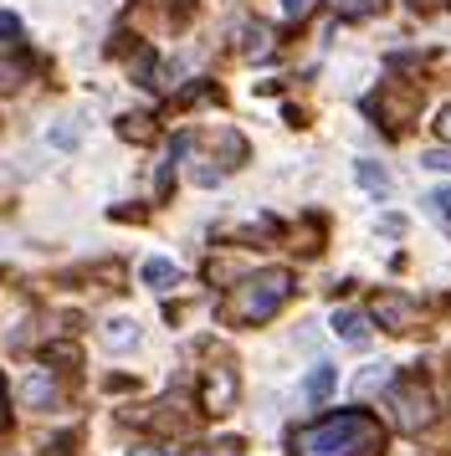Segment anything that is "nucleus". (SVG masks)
Segmentation results:
<instances>
[{"instance_id":"obj_1","label":"nucleus","mask_w":451,"mask_h":456,"mask_svg":"<svg viewBox=\"0 0 451 456\" xmlns=\"http://www.w3.org/2000/svg\"><path fill=\"white\" fill-rule=\"evenodd\" d=\"M292 456H380L385 452V426L369 411H339L324 420H308L287 436Z\"/></svg>"},{"instance_id":"obj_2","label":"nucleus","mask_w":451,"mask_h":456,"mask_svg":"<svg viewBox=\"0 0 451 456\" xmlns=\"http://www.w3.org/2000/svg\"><path fill=\"white\" fill-rule=\"evenodd\" d=\"M287 297H292V272L287 267H262V272H251L246 282H236V292L226 297L221 318L236 323V329H257V323H266V318H277V308H283Z\"/></svg>"},{"instance_id":"obj_3","label":"nucleus","mask_w":451,"mask_h":456,"mask_svg":"<svg viewBox=\"0 0 451 456\" xmlns=\"http://www.w3.org/2000/svg\"><path fill=\"white\" fill-rule=\"evenodd\" d=\"M385 405H390V420H395V426H400L406 436L426 431L430 420H436V400H430V385H421V379H400V385H390Z\"/></svg>"},{"instance_id":"obj_4","label":"nucleus","mask_w":451,"mask_h":456,"mask_svg":"<svg viewBox=\"0 0 451 456\" xmlns=\"http://www.w3.org/2000/svg\"><path fill=\"white\" fill-rule=\"evenodd\" d=\"M369 318H374V323H385L390 333H410V329H415V318H421V308H415L410 297H395V292H380V297L369 303Z\"/></svg>"},{"instance_id":"obj_5","label":"nucleus","mask_w":451,"mask_h":456,"mask_svg":"<svg viewBox=\"0 0 451 456\" xmlns=\"http://www.w3.org/2000/svg\"><path fill=\"white\" fill-rule=\"evenodd\" d=\"M231 400H236V374L231 370H205L201 379V405L210 415H226L231 411Z\"/></svg>"},{"instance_id":"obj_6","label":"nucleus","mask_w":451,"mask_h":456,"mask_svg":"<svg viewBox=\"0 0 451 456\" xmlns=\"http://www.w3.org/2000/svg\"><path fill=\"white\" fill-rule=\"evenodd\" d=\"M333 333H339V344H354V349H365L369 344V313L359 308H333Z\"/></svg>"},{"instance_id":"obj_7","label":"nucleus","mask_w":451,"mask_h":456,"mask_svg":"<svg viewBox=\"0 0 451 456\" xmlns=\"http://www.w3.org/2000/svg\"><path fill=\"white\" fill-rule=\"evenodd\" d=\"M333 390H339V370H333L328 359H318V364L308 370V379H303V395L313 400V405H324V400H328Z\"/></svg>"},{"instance_id":"obj_8","label":"nucleus","mask_w":451,"mask_h":456,"mask_svg":"<svg viewBox=\"0 0 451 456\" xmlns=\"http://www.w3.org/2000/svg\"><path fill=\"white\" fill-rule=\"evenodd\" d=\"M102 349H113V354L139 349V323L134 318H108L102 323Z\"/></svg>"},{"instance_id":"obj_9","label":"nucleus","mask_w":451,"mask_h":456,"mask_svg":"<svg viewBox=\"0 0 451 456\" xmlns=\"http://www.w3.org/2000/svg\"><path fill=\"white\" fill-rule=\"evenodd\" d=\"M20 400H26L31 411H46V405L57 400V385H52V370H31V374H26V385H20Z\"/></svg>"},{"instance_id":"obj_10","label":"nucleus","mask_w":451,"mask_h":456,"mask_svg":"<svg viewBox=\"0 0 451 456\" xmlns=\"http://www.w3.org/2000/svg\"><path fill=\"white\" fill-rule=\"evenodd\" d=\"M242 57L246 62H266L272 57V26H262V21L242 26Z\"/></svg>"},{"instance_id":"obj_11","label":"nucleus","mask_w":451,"mask_h":456,"mask_svg":"<svg viewBox=\"0 0 451 456\" xmlns=\"http://www.w3.org/2000/svg\"><path fill=\"white\" fill-rule=\"evenodd\" d=\"M139 277H144V288L169 292L175 282H180V267H175V262H164V256H149V262L139 267Z\"/></svg>"},{"instance_id":"obj_12","label":"nucleus","mask_w":451,"mask_h":456,"mask_svg":"<svg viewBox=\"0 0 451 456\" xmlns=\"http://www.w3.org/2000/svg\"><path fill=\"white\" fill-rule=\"evenodd\" d=\"M390 0H328V11L333 16H348V21H369V16H380Z\"/></svg>"},{"instance_id":"obj_13","label":"nucleus","mask_w":451,"mask_h":456,"mask_svg":"<svg viewBox=\"0 0 451 456\" xmlns=\"http://www.w3.org/2000/svg\"><path fill=\"white\" fill-rule=\"evenodd\" d=\"M354 180H359L365 190H374V195H385L390 190V175L374 165V159H359V165H354Z\"/></svg>"},{"instance_id":"obj_14","label":"nucleus","mask_w":451,"mask_h":456,"mask_svg":"<svg viewBox=\"0 0 451 456\" xmlns=\"http://www.w3.org/2000/svg\"><path fill=\"white\" fill-rule=\"evenodd\" d=\"M426 210H430V221H441V226L451 231V190H447V185L426 195Z\"/></svg>"},{"instance_id":"obj_15","label":"nucleus","mask_w":451,"mask_h":456,"mask_svg":"<svg viewBox=\"0 0 451 456\" xmlns=\"http://www.w3.org/2000/svg\"><path fill=\"white\" fill-rule=\"evenodd\" d=\"M385 379H390V364H369V370L354 379V395H374L380 385H385Z\"/></svg>"},{"instance_id":"obj_16","label":"nucleus","mask_w":451,"mask_h":456,"mask_svg":"<svg viewBox=\"0 0 451 456\" xmlns=\"http://www.w3.org/2000/svg\"><path fill=\"white\" fill-rule=\"evenodd\" d=\"M26 83V62H11V57H0V93H16Z\"/></svg>"},{"instance_id":"obj_17","label":"nucleus","mask_w":451,"mask_h":456,"mask_svg":"<svg viewBox=\"0 0 451 456\" xmlns=\"http://www.w3.org/2000/svg\"><path fill=\"white\" fill-rule=\"evenodd\" d=\"M119 134L123 139H134V144H144V139H154V128H149V118H139V113H128L119 124Z\"/></svg>"},{"instance_id":"obj_18","label":"nucleus","mask_w":451,"mask_h":456,"mask_svg":"<svg viewBox=\"0 0 451 456\" xmlns=\"http://www.w3.org/2000/svg\"><path fill=\"white\" fill-rule=\"evenodd\" d=\"M46 139H52V144H57V149H78V139H82V134H78V128H72V124H57V128H52V134H46Z\"/></svg>"},{"instance_id":"obj_19","label":"nucleus","mask_w":451,"mask_h":456,"mask_svg":"<svg viewBox=\"0 0 451 456\" xmlns=\"http://www.w3.org/2000/svg\"><path fill=\"white\" fill-rule=\"evenodd\" d=\"M426 165L430 169H447V175H451V149H426Z\"/></svg>"},{"instance_id":"obj_20","label":"nucleus","mask_w":451,"mask_h":456,"mask_svg":"<svg viewBox=\"0 0 451 456\" xmlns=\"http://www.w3.org/2000/svg\"><path fill=\"white\" fill-rule=\"evenodd\" d=\"M308 5H313V0H283V16H287V21H298Z\"/></svg>"},{"instance_id":"obj_21","label":"nucleus","mask_w":451,"mask_h":456,"mask_svg":"<svg viewBox=\"0 0 451 456\" xmlns=\"http://www.w3.org/2000/svg\"><path fill=\"white\" fill-rule=\"evenodd\" d=\"M0 37H20V21L11 11H0Z\"/></svg>"},{"instance_id":"obj_22","label":"nucleus","mask_w":451,"mask_h":456,"mask_svg":"<svg viewBox=\"0 0 451 456\" xmlns=\"http://www.w3.org/2000/svg\"><path fill=\"white\" fill-rule=\"evenodd\" d=\"M436 134L451 144V108H441V113H436Z\"/></svg>"},{"instance_id":"obj_23","label":"nucleus","mask_w":451,"mask_h":456,"mask_svg":"<svg viewBox=\"0 0 451 456\" xmlns=\"http://www.w3.org/2000/svg\"><path fill=\"white\" fill-rule=\"evenodd\" d=\"M128 456H164L160 446H128Z\"/></svg>"},{"instance_id":"obj_24","label":"nucleus","mask_w":451,"mask_h":456,"mask_svg":"<svg viewBox=\"0 0 451 456\" xmlns=\"http://www.w3.org/2000/svg\"><path fill=\"white\" fill-rule=\"evenodd\" d=\"M0 426H5V379H0Z\"/></svg>"},{"instance_id":"obj_25","label":"nucleus","mask_w":451,"mask_h":456,"mask_svg":"<svg viewBox=\"0 0 451 456\" xmlns=\"http://www.w3.org/2000/svg\"><path fill=\"white\" fill-rule=\"evenodd\" d=\"M184 456H210V452H205V446H190V452H184Z\"/></svg>"}]
</instances>
